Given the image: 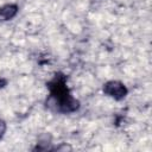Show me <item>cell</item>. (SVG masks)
<instances>
[{"mask_svg":"<svg viewBox=\"0 0 152 152\" xmlns=\"http://www.w3.org/2000/svg\"><path fill=\"white\" fill-rule=\"evenodd\" d=\"M5 132H6V122L4 120H0V140L5 135Z\"/></svg>","mask_w":152,"mask_h":152,"instance_id":"4","label":"cell"},{"mask_svg":"<svg viewBox=\"0 0 152 152\" xmlns=\"http://www.w3.org/2000/svg\"><path fill=\"white\" fill-rule=\"evenodd\" d=\"M19 11L18 5L15 4H8L2 7H0V21H7L13 19Z\"/></svg>","mask_w":152,"mask_h":152,"instance_id":"3","label":"cell"},{"mask_svg":"<svg viewBox=\"0 0 152 152\" xmlns=\"http://www.w3.org/2000/svg\"><path fill=\"white\" fill-rule=\"evenodd\" d=\"M50 96L46 100V106L59 113H72L80 108V101L71 96L66 87V76L57 72L51 81L48 82Z\"/></svg>","mask_w":152,"mask_h":152,"instance_id":"1","label":"cell"},{"mask_svg":"<svg viewBox=\"0 0 152 152\" xmlns=\"http://www.w3.org/2000/svg\"><path fill=\"white\" fill-rule=\"evenodd\" d=\"M103 93L114 100L120 101L127 95L128 90L126 86L120 81H108L103 84Z\"/></svg>","mask_w":152,"mask_h":152,"instance_id":"2","label":"cell"},{"mask_svg":"<svg viewBox=\"0 0 152 152\" xmlns=\"http://www.w3.org/2000/svg\"><path fill=\"white\" fill-rule=\"evenodd\" d=\"M6 84H7V80H5V78H1V77H0V89H2Z\"/></svg>","mask_w":152,"mask_h":152,"instance_id":"5","label":"cell"}]
</instances>
